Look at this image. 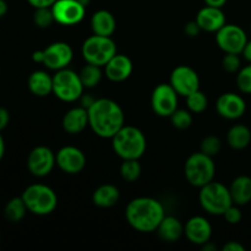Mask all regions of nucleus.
<instances>
[{"label": "nucleus", "mask_w": 251, "mask_h": 251, "mask_svg": "<svg viewBox=\"0 0 251 251\" xmlns=\"http://www.w3.org/2000/svg\"><path fill=\"white\" fill-rule=\"evenodd\" d=\"M74 56L73 48L65 42H55L49 44L43 50H36L32 54V60L34 63L43 64L50 70H61L68 68Z\"/></svg>", "instance_id": "nucleus-9"}, {"label": "nucleus", "mask_w": 251, "mask_h": 251, "mask_svg": "<svg viewBox=\"0 0 251 251\" xmlns=\"http://www.w3.org/2000/svg\"><path fill=\"white\" fill-rule=\"evenodd\" d=\"M56 164L66 174H77L85 168L86 156L80 149L74 146L61 147L55 154Z\"/></svg>", "instance_id": "nucleus-15"}, {"label": "nucleus", "mask_w": 251, "mask_h": 251, "mask_svg": "<svg viewBox=\"0 0 251 251\" xmlns=\"http://www.w3.org/2000/svg\"><path fill=\"white\" fill-rule=\"evenodd\" d=\"M221 149H222V142L217 136H206L200 145V151L212 158L220 153Z\"/></svg>", "instance_id": "nucleus-33"}, {"label": "nucleus", "mask_w": 251, "mask_h": 251, "mask_svg": "<svg viewBox=\"0 0 251 251\" xmlns=\"http://www.w3.org/2000/svg\"><path fill=\"white\" fill-rule=\"evenodd\" d=\"M184 32H185L186 36L196 37L201 32V28H200V26L198 25V22L190 21L185 25V27H184Z\"/></svg>", "instance_id": "nucleus-37"}, {"label": "nucleus", "mask_w": 251, "mask_h": 251, "mask_svg": "<svg viewBox=\"0 0 251 251\" xmlns=\"http://www.w3.org/2000/svg\"><path fill=\"white\" fill-rule=\"evenodd\" d=\"M227 142L233 150L247 149L251 142V131L247 125H233L227 134Z\"/></svg>", "instance_id": "nucleus-26"}, {"label": "nucleus", "mask_w": 251, "mask_h": 251, "mask_svg": "<svg viewBox=\"0 0 251 251\" xmlns=\"http://www.w3.org/2000/svg\"><path fill=\"white\" fill-rule=\"evenodd\" d=\"M4 154H5V140L4 137H2L1 131H0V161L2 159Z\"/></svg>", "instance_id": "nucleus-45"}, {"label": "nucleus", "mask_w": 251, "mask_h": 251, "mask_svg": "<svg viewBox=\"0 0 251 251\" xmlns=\"http://www.w3.org/2000/svg\"><path fill=\"white\" fill-rule=\"evenodd\" d=\"M83 87L80 75L65 68L53 76V93L63 102H75L82 96Z\"/></svg>", "instance_id": "nucleus-8"}, {"label": "nucleus", "mask_w": 251, "mask_h": 251, "mask_svg": "<svg viewBox=\"0 0 251 251\" xmlns=\"http://www.w3.org/2000/svg\"><path fill=\"white\" fill-rule=\"evenodd\" d=\"M88 125L97 136L112 139L124 126V112L122 107L109 98H100L87 109Z\"/></svg>", "instance_id": "nucleus-1"}, {"label": "nucleus", "mask_w": 251, "mask_h": 251, "mask_svg": "<svg viewBox=\"0 0 251 251\" xmlns=\"http://www.w3.org/2000/svg\"><path fill=\"white\" fill-rule=\"evenodd\" d=\"M169 118H171L173 126L179 130L188 129L193 124V115H191L190 110L176 109Z\"/></svg>", "instance_id": "nucleus-32"}, {"label": "nucleus", "mask_w": 251, "mask_h": 251, "mask_svg": "<svg viewBox=\"0 0 251 251\" xmlns=\"http://www.w3.org/2000/svg\"><path fill=\"white\" fill-rule=\"evenodd\" d=\"M201 247H202V250L203 251H215L216 249H217V248H216V245L212 244V243H211V242L205 243V244L201 245Z\"/></svg>", "instance_id": "nucleus-46"}, {"label": "nucleus", "mask_w": 251, "mask_h": 251, "mask_svg": "<svg viewBox=\"0 0 251 251\" xmlns=\"http://www.w3.org/2000/svg\"><path fill=\"white\" fill-rule=\"evenodd\" d=\"M142 173L141 164L139 159H123L120 166V176L125 181H136Z\"/></svg>", "instance_id": "nucleus-29"}, {"label": "nucleus", "mask_w": 251, "mask_h": 251, "mask_svg": "<svg viewBox=\"0 0 251 251\" xmlns=\"http://www.w3.org/2000/svg\"><path fill=\"white\" fill-rule=\"evenodd\" d=\"M186 98V104H188L189 110L191 113H202L207 108L208 100L207 97L200 90L195 91L191 95H189Z\"/></svg>", "instance_id": "nucleus-30"}, {"label": "nucleus", "mask_w": 251, "mask_h": 251, "mask_svg": "<svg viewBox=\"0 0 251 251\" xmlns=\"http://www.w3.org/2000/svg\"><path fill=\"white\" fill-rule=\"evenodd\" d=\"M112 146L122 159H140L146 151V136L139 127L124 125L112 137Z\"/></svg>", "instance_id": "nucleus-3"}, {"label": "nucleus", "mask_w": 251, "mask_h": 251, "mask_svg": "<svg viewBox=\"0 0 251 251\" xmlns=\"http://www.w3.org/2000/svg\"><path fill=\"white\" fill-rule=\"evenodd\" d=\"M27 212H28V210H27L26 203H25L24 199L21 196L10 199L4 208L5 218L11 223L21 222Z\"/></svg>", "instance_id": "nucleus-27"}, {"label": "nucleus", "mask_w": 251, "mask_h": 251, "mask_svg": "<svg viewBox=\"0 0 251 251\" xmlns=\"http://www.w3.org/2000/svg\"><path fill=\"white\" fill-rule=\"evenodd\" d=\"M184 234L190 243L195 245H203L210 242L212 235V227L210 222L202 216L191 217L184 226Z\"/></svg>", "instance_id": "nucleus-17"}, {"label": "nucleus", "mask_w": 251, "mask_h": 251, "mask_svg": "<svg viewBox=\"0 0 251 251\" xmlns=\"http://www.w3.org/2000/svg\"><path fill=\"white\" fill-rule=\"evenodd\" d=\"M88 125V112L85 107L69 109L63 118V129L68 134H80Z\"/></svg>", "instance_id": "nucleus-20"}, {"label": "nucleus", "mask_w": 251, "mask_h": 251, "mask_svg": "<svg viewBox=\"0 0 251 251\" xmlns=\"http://www.w3.org/2000/svg\"><path fill=\"white\" fill-rule=\"evenodd\" d=\"M166 216L164 207L153 198H136L130 201L125 210L127 223L135 230L141 233H151L157 230L159 223Z\"/></svg>", "instance_id": "nucleus-2"}, {"label": "nucleus", "mask_w": 251, "mask_h": 251, "mask_svg": "<svg viewBox=\"0 0 251 251\" xmlns=\"http://www.w3.org/2000/svg\"><path fill=\"white\" fill-rule=\"evenodd\" d=\"M28 90L37 97H47L53 92V76L44 70H36L27 81Z\"/></svg>", "instance_id": "nucleus-21"}, {"label": "nucleus", "mask_w": 251, "mask_h": 251, "mask_svg": "<svg viewBox=\"0 0 251 251\" xmlns=\"http://www.w3.org/2000/svg\"><path fill=\"white\" fill-rule=\"evenodd\" d=\"M223 217H225V220L227 221L229 225H238V223L242 221L243 215H242V211H240L239 206L235 205V203H233V205H230L229 207L226 210V212L223 213Z\"/></svg>", "instance_id": "nucleus-36"}, {"label": "nucleus", "mask_w": 251, "mask_h": 251, "mask_svg": "<svg viewBox=\"0 0 251 251\" xmlns=\"http://www.w3.org/2000/svg\"><path fill=\"white\" fill-rule=\"evenodd\" d=\"M216 42L225 53L242 54L248 43V36L238 25H227L216 32Z\"/></svg>", "instance_id": "nucleus-10"}, {"label": "nucleus", "mask_w": 251, "mask_h": 251, "mask_svg": "<svg viewBox=\"0 0 251 251\" xmlns=\"http://www.w3.org/2000/svg\"><path fill=\"white\" fill-rule=\"evenodd\" d=\"M28 212L36 216L50 215L58 206V196L55 191L44 184H32L22 193Z\"/></svg>", "instance_id": "nucleus-4"}, {"label": "nucleus", "mask_w": 251, "mask_h": 251, "mask_svg": "<svg viewBox=\"0 0 251 251\" xmlns=\"http://www.w3.org/2000/svg\"><path fill=\"white\" fill-rule=\"evenodd\" d=\"M95 100V98L90 97V96H83V97L81 96V104H82V107H85L86 109H88V108L93 104Z\"/></svg>", "instance_id": "nucleus-41"}, {"label": "nucleus", "mask_w": 251, "mask_h": 251, "mask_svg": "<svg viewBox=\"0 0 251 251\" xmlns=\"http://www.w3.org/2000/svg\"><path fill=\"white\" fill-rule=\"evenodd\" d=\"M78 1H80L81 4L83 5V6H87V5L90 4V1H91V0H78Z\"/></svg>", "instance_id": "nucleus-47"}, {"label": "nucleus", "mask_w": 251, "mask_h": 251, "mask_svg": "<svg viewBox=\"0 0 251 251\" xmlns=\"http://www.w3.org/2000/svg\"><path fill=\"white\" fill-rule=\"evenodd\" d=\"M54 20L64 26H73L83 20L86 6L78 0H56L51 6Z\"/></svg>", "instance_id": "nucleus-14"}, {"label": "nucleus", "mask_w": 251, "mask_h": 251, "mask_svg": "<svg viewBox=\"0 0 251 251\" xmlns=\"http://www.w3.org/2000/svg\"><path fill=\"white\" fill-rule=\"evenodd\" d=\"M7 10H9V6H7V2L5 0H0V19L4 17L6 15Z\"/></svg>", "instance_id": "nucleus-44"}, {"label": "nucleus", "mask_w": 251, "mask_h": 251, "mask_svg": "<svg viewBox=\"0 0 251 251\" xmlns=\"http://www.w3.org/2000/svg\"><path fill=\"white\" fill-rule=\"evenodd\" d=\"M27 1L34 9H38V7H51L56 0H27Z\"/></svg>", "instance_id": "nucleus-39"}, {"label": "nucleus", "mask_w": 251, "mask_h": 251, "mask_svg": "<svg viewBox=\"0 0 251 251\" xmlns=\"http://www.w3.org/2000/svg\"><path fill=\"white\" fill-rule=\"evenodd\" d=\"M91 27L95 34L110 37L117 28V21L112 12L108 10H98L92 15Z\"/></svg>", "instance_id": "nucleus-22"}, {"label": "nucleus", "mask_w": 251, "mask_h": 251, "mask_svg": "<svg viewBox=\"0 0 251 251\" xmlns=\"http://www.w3.org/2000/svg\"><path fill=\"white\" fill-rule=\"evenodd\" d=\"M169 83L179 96L188 97L195 91L200 90V77L193 68L188 65H179L172 71Z\"/></svg>", "instance_id": "nucleus-13"}, {"label": "nucleus", "mask_w": 251, "mask_h": 251, "mask_svg": "<svg viewBox=\"0 0 251 251\" xmlns=\"http://www.w3.org/2000/svg\"><path fill=\"white\" fill-rule=\"evenodd\" d=\"M132 68V61L129 56L117 53L104 65V73L113 82H122L130 77Z\"/></svg>", "instance_id": "nucleus-18"}, {"label": "nucleus", "mask_w": 251, "mask_h": 251, "mask_svg": "<svg viewBox=\"0 0 251 251\" xmlns=\"http://www.w3.org/2000/svg\"><path fill=\"white\" fill-rule=\"evenodd\" d=\"M206 5L215 7H222L227 2V0H205Z\"/></svg>", "instance_id": "nucleus-42"}, {"label": "nucleus", "mask_w": 251, "mask_h": 251, "mask_svg": "<svg viewBox=\"0 0 251 251\" xmlns=\"http://www.w3.org/2000/svg\"><path fill=\"white\" fill-rule=\"evenodd\" d=\"M196 22L201 31L217 32L226 25V15L222 7H215L206 5L196 15Z\"/></svg>", "instance_id": "nucleus-19"}, {"label": "nucleus", "mask_w": 251, "mask_h": 251, "mask_svg": "<svg viewBox=\"0 0 251 251\" xmlns=\"http://www.w3.org/2000/svg\"><path fill=\"white\" fill-rule=\"evenodd\" d=\"M222 66L227 73H237L242 69V60L239 54L226 53L222 59Z\"/></svg>", "instance_id": "nucleus-35"}, {"label": "nucleus", "mask_w": 251, "mask_h": 251, "mask_svg": "<svg viewBox=\"0 0 251 251\" xmlns=\"http://www.w3.org/2000/svg\"><path fill=\"white\" fill-rule=\"evenodd\" d=\"M186 180L195 188H202L206 184L211 183L215 178L216 166L212 157L207 156L203 152H195L186 159L184 167Z\"/></svg>", "instance_id": "nucleus-6"}, {"label": "nucleus", "mask_w": 251, "mask_h": 251, "mask_svg": "<svg viewBox=\"0 0 251 251\" xmlns=\"http://www.w3.org/2000/svg\"><path fill=\"white\" fill-rule=\"evenodd\" d=\"M178 96L171 83H159L151 96L152 110L159 117H171L178 109Z\"/></svg>", "instance_id": "nucleus-11"}, {"label": "nucleus", "mask_w": 251, "mask_h": 251, "mask_svg": "<svg viewBox=\"0 0 251 251\" xmlns=\"http://www.w3.org/2000/svg\"><path fill=\"white\" fill-rule=\"evenodd\" d=\"M233 203L244 206L251 201V178L248 176H239L232 181L229 186Z\"/></svg>", "instance_id": "nucleus-24"}, {"label": "nucleus", "mask_w": 251, "mask_h": 251, "mask_svg": "<svg viewBox=\"0 0 251 251\" xmlns=\"http://www.w3.org/2000/svg\"><path fill=\"white\" fill-rule=\"evenodd\" d=\"M80 78L82 81V85L85 88H93L100 82L102 80V70L100 66L95 64L87 63V65L83 66L80 71Z\"/></svg>", "instance_id": "nucleus-28"}, {"label": "nucleus", "mask_w": 251, "mask_h": 251, "mask_svg": "<svg viewBox=\"0 0 251 251\" xmlns=\"http://www.w3.org/2000/svg\"><path fill=\"white\" fill-rule=\"evenodd\" d=\"M81 51L86 63L102 68L117 54V44L110 37L93 34L83 42Z\"/></svg>", "instance_id": "nucleus-7"}, {"label": "nucleus", "mask_w": 251, "mask_h": 251, "mask_svg": "<svg viewBox=\"0 0 251 251\" xmlns=\"http://www.w3.org/2000/svg\"><path fill=\"white\" fill-rule=\"evenodd\" d=\"M199 201L201 207L213 216H223L226 210L233 205L229 188L213 180L200 188Z\"/></svg>", "instance_id": "nucleus-5"}, {"label": "nucleus", "mask_w": 251, "mask_h": 251, "mask_svg": "<svg viewBox=\"0 0 251 251\" xmlns=\"http://www.w3.org/2000/svg\"><path fill=\"white\" fill-rule=\"evenodd\" d=\"M33 22L38 28H48V27H50L51 24L55 22L51 7H38V9L34 10Z\"/></svg>", "instance_id": "nucleus-31"}, {"label": "nucleus", "mask_w": 251, "mask_h": 251, "mask_svg": "<svg viewBox=\"0 0 251 251\" xmlns=\"http://www.w3.org/2000/svg\"><path fill=\"white\" fill-rule=\"evenodd\" d=\"M216 109H217L218 114L225 119L235 120L244 115L245 110H247V103L240 95L227 92L218 97Z\"/></svg>", "instance_id": "nucleus-16"}, {"label": "nucleus", "mask_w": 251, "mask_h": 251, "mask_svg": "<svg viewBox=\"0 0 251 251\" xmlns=\"http://www.w3.org/2000/svg\"><path fill=\"white\" fill-rule=\"evenodd\" d=\"M237 85L243 93L251 95V63L239 70L237 76Z\"/></svg>", "instance_id": "nucleus-34"}, {"label": "nucleus", "mask_w": 251, "mask_h": 251, "mask_svg": "<svg viewBox=\"0 0 251 251\" xmlns=\"http://www.w3.org/2000/svg\"><path fill=\"white\" fill-rule=\"evenodd\" d=\"M223 251H245V247L238 242H228L223 245Z\"/></svg>", "instance_id": "nucleus-40"}, {"label": "nucleus", "mask_w": 251, "mask_h": 251, "mask_svg": "<svg viewBox=\"0 0 251 251\" xmlns=\"http://www.w3.org/2000/svg\"><path fill=\"white\" fill-rule=\"evenodd\" d=\"M243 55H244V58L247 59L249 63H251V41H248L247 46H245L244 50H243Z\"/></svg>", "instance_id": "nucleus-43"}, {"label": "nucleus", "mask_w": 251, "mask_h": 251, "mask_svg": "<svg viewBox=\"0 0 251 251\" xmlns=\"http://www.w3.org/2000/svg\"><path fill=\"white\" fill-rule=\"evenodd\" d=\"M56 164L54 152L47 146H37L29 152L27 157V168L32 176L37 178L47 176Z\"/></svg>", "instance_id": "nucleus-12"}, {"label": "nucleus", "mask_w": 251, "mask_h": 251, "mask_svg": "<svg viewBox=\"0 0 251 251\" xmlns=\"http://www.w3.org/2000/svg\"><path fill=\"white\" fill-rule=\"evenodd\" d=\"M250 28H251V26H250Z\"/></svg>", "instance_id": "nucleus-48"}, {"label": "nucleus", "mask_w": 251, "mask_h": 251, "mask_svg": "<svg viewBox=\"0 0 251 251\" xmlns=\"http://www.w3.org/2000/svg\"><path fill=\"white\" fill-rule=\"evenodd\" d=\"M119 189L113 184H103L98 186L92 195V201L96 206L100 208H109L117 205L119 201Z\"/></svg>", "instance_id": "nucleus-25"}, {"label": "nucleus", "mask_w": 251, "mask_h": 251, "mask_svg": "<svg viewBox=\"0 0 251 251\" xmlns=\"http://www.w3.org/2000/svg\"><path fill=\"white\" fill-rule=\"evenodd\" d=\"M10 122V113L6 108L0 107V131L5 129L9 125Z\"/></svg>", "instance_id": "nucleus-38"}, {"label": "nucleus", "mask_w": 251, "mask_h": 251, "mask_svg": "<svg viewBox=\"0 0 251 251\" xmlns=\"http://www.w3.org/2000/svg\"><path fill=\"white\" fill-rule=\"evenodd\" d=\"M157 233L163 242L174 243L180 239L181 235L184 234V226L174 216H164L157 228Z\"/></svg>", "instance_id": "nucleus-23"}]
</instances>
